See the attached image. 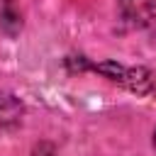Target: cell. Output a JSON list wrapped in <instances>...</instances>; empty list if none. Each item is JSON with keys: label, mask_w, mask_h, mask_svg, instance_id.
Returning <instances> with one entry per match:
<instances>
[{"label": "cell", "mask_w": 156, "mask_h": 156, "mask_svg": "<svg viewBox=\"0 0 156 156\" xmlns=\"http://www.w3.org/2000/svg\"><path fill=\"white\" fill-rule=\"evenodd\" d=\"M80 61L78 68H90L100 76H105L107 80L112 83H119L122 88L132 90V93H139V95H146L151 88H154V73L146 71V68H134V66H122L117 61H102V63H95V61H85L83 56H78Z\"/></svg>", "instance_id": "1"}, {"label": "cell", "mask_w": 156, "mask_h": 156, "mask_svg": "<svg viewBox=\"0 0 156 156\" xmlns=\"http://www.w3.org/2000/svg\"><path fill=\"white\" fill-rule=\"evenodd\" d=\"M117 5L122 12V20L156 37V2L154 0H117Z\"/></svg>", "instance_id": "2"}, {"label": "cell", "mask_w": 156, "mask_h": 156, "mask_svg": "<svg viewBox=\"0 0 156 156\" xmlns=\"http://www.w3.org/2000/svg\"><path fill=\"white\" fill-rule=\"evenodd\" d=\"M22 117H24V102L15 93L0 88V127H15L22 122Z\"/></svg>", "instance_id": "3"}, {"label": "cell", "mask_w": 156, "mask_h": 156, "mask_svg": "<svg viewBox=\"0 0 156 156\" xmlns=\"http://www.w3.org/2000/svg\"><path fill=\"white\" fill-rule=\"evenodd\" d=\"M0 29L7 37H17L22 29V12L15 0H2L0 2Z\"/></svg>", "instance_id": "4"}, {"label": "cell", "mask_w": 156, "mask_h": 156, "mask_svg": "<svg viewBox=\"0 0 156 156\" xmlns=\"http://www.w3.org/2000/svg\"><path fill=\"white\" fill-rule=\"evenodd\" d=\"M32 156H56V151H54V146L51 144H37L34 146V151H32Z\"/></svg>", "instance_id": "5"}, {"label": "cell", "mask_w": 156, "mask_h": 156, "mask_svg": "<svg viewBox=\"0 0 156 156\" xmlns=\"http://www.w3.org/2000/svg\"><path fill=\"white\" fill-rule=\"evenodd\" d=\"M154 146H156V132H154Z\"/></svg>", "instance_id": "6"}]
</instances>
